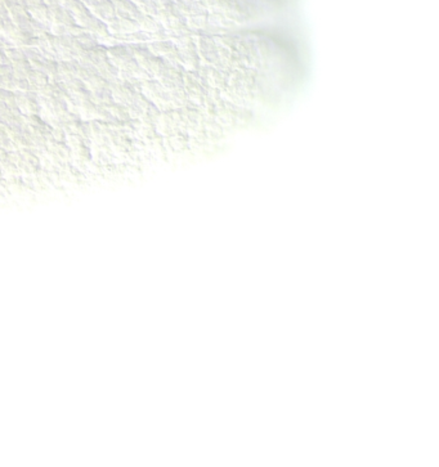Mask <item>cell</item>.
Segmentation results:
<instances>
[{
  "label": "cell",
  "mask_w": 439,
  "mask_h": 467,
  "mask_svg": "<svg viewBox=\"0 0 439 467\" xmlns=\"http://www.w3.org/2000/svg\"><path fill=\"white\" fill-rule=\"evenodd\" d=\"M119 22L121 34H130V32L137 31V30L140 29L138 21L131 17H119Z\"/></svg>",
  "instance_id": "7c38bea8"
},
{
  "label": "cell",
  "mask_w": 439,
  "mask_h": 467,
  "mask_svg": "<svg viewBox=\"0 0 439 467\" xmlns=\"http://www.w3.org/2000/svg\"><path fill=\"white\" fill-rule=\"evenodd\" d=\"M26 8L32 18L41 21V22H49V7L44 0H26Z\"/></svg>",
  "instance_id": "7a4b0ae2"
},
{
  "label": "cell",
  "mask_w": 439,
  "mask_h": 467,
  "mask_svg": "<svg viewBox=\"0 0 439 467\" xmlns=\"http://www.w3.org/2000/svg\"><path fill=\"white\" fill-rule=\"evenodd\" d=\"M13 64V72H15V76L17 79H27L30 76L32 71V66L30 63L29 59H25V61L21 62H16Z\"/></svg>",
  "instance_id": "ba28073f"
},
{
  "label": "cell",
  "mask_w": 439,
  "mask_h": 467,
  "mask_svg": "<svg viewBox=\"0 0 439 467\" xmlns=\"http://www.w3.org/2000/svg\"><path fill=\"white\" fill-rule=\"evenodd\" d=\"M6 53L8 59L11 61V63H16V62H21L27 59L24 49L21 47H11L8 48V49H6Z\"/></svg>",
  "instance_id": "4fadbf2b"
},
{
  "label": "cell",
  "mask_w": 439,
  "mask_h": 467,
  "mask_svg": "<svg viewBox=\"0 0 439 467\" xmlns=\"http://www.w3.org/2000/svg\"><path fill=\"white\" fill-rule=\"evenodd\" d=\"M27 79H29L30 84H31V90L36 91V93H39L41 86H44V85L50 81L49 76H48L47 73L36 70H32Z\"/></svg>",
  "instance_id": "52a82bcc"
},
{
  "label": "cell",
  "mask_w": 439,
  "mask_h": 467,
  "mask_svg": "<svg viewBox=\"0 0 439 467\" xmlns=\"http://www.w3.org/2000/svg\"><path fill=\"white\" fill-rule=\"evenodd\" d=\"M4 63H11V61H9L8 57H7L6 49L0 48V64H4Z\"/></svg>",
  "instance_id": "603a6c76"
},
{
  "label": "cell",
  "mask_w": 439,
  "mask_h": 467,
  "mask_svg": "<svg viewBox=\"0 0 439 467\" xmlns=\"http://www.w3.org/2000/svg\"><path fill=\"white\" fill-rule=\"evenodd\" d=\"M11 47H15L13 44V41L8 38V36L3 35L2 32H0V48H3V49H8Z\"/></svg>",
  "instance_id": "44dd1931"
},
{
  "label": "cell",
  "mask_w": 439,
  "mask_h": 467,
  "mask_svg": "<svg viewBox=\"0 0 439 467\" xmlns=\"http://www.w3.org/2000/svg\"><path fill=\"white\" fill-rule=\"evenodd\" d=\"M2 2H3L4 4H6V7L7 8H12V7H15L16 4H18V0H2Z\"/></svg>",
  "instance_id": "d4e9b609"
},
{
  "label": "cell",
  "mask_w": 439,
  "mask_h": 467,
  "mask_svg": "<svg viewBox=\"0 0 439 467\" xmlns=\"http://www.w3.org/2000/svg\"><path fill=\"white\" fill-rule=\"evenodd\" d=\"M0 75L4 76H13V64L12 63H4L0 64Z\"/></svg>",
  "instance_id": "d6986e66"
},
{
  "label": "cell",
  "mask_w": 439,
  "mask_h": 467,
  "mask_svg": "<svg viewBox=\"0 0 439 467\" xmlns=\"http://www.w3.org/2000/svg\"><path fill=\"white\" fill-rule=\"evenodd\" d=\"M62 6L66 7V8L68 9V11H70L71 13H72L74 17H75V20L78 17H80V16L85 15V13L91 11V9L88 8V7L85 6L84 3H83L82 0H70V2H67V3L62 4Z\"/></svg>",
  "instance_id": "8fae6325"
},
{
  "label": "cell",
  "mask_w": 439,
  "mask_h": 467,
  "mask_svg": "<svg viewBox=\"0 0 439 467\" xmlns=\"http://www.w3.org/2000/svg\"><path fill=\"white\" fill-rule=\"evenodd\" d=\"M96 67H97V70H98L99 75L103 76V77L107 79L108 81H110V80L116 79L117 75L120 73L119 67H117L116 64L111 61L110 58L105 59V61H102V62H99Z\"/></svg>",
  "instance_id": "8992f818"
},
{
  "label": "cell",
  "mask_w": 439,
  "mask_h": 467,
  "mask_svg": "<svg viewBox=\"0 0 439 467\" xmlns=\"http://www.w3.org/2000/svg\"><path fill=\"white\" fill-rule=\"evenodd\" d=\"M131 2H134V3H135V4H137L138 7H139L140 4H143V3H144L145 0H131Z\"/></svg>",
  "instance_id": "484cf974"
},
{
  "label": "cell",
  "mask_w": 439,
  "mask_h": 467,
  "mask_svg": "<svg viewBox=\"0 0 439 467\" xmlns=\"http://www.w3.org/2000/svg\"><path fill=\"white\" fill-rule=\"evenodd\" d=\"M93 101H97L99 105H102V106H111L112 103H114L115 98H114L112 91H111V89L105 88V89H99V90L93 91Z\"/></svg>",
  "instance_id": "30bf717a"
},
{
  "label": "cell",
  "mask_w": 439,
  "mask_h": 467,
  "mask_svg": "<svg viewBox=\"0 0 439 467\" xmlns=\"http://www.w3.org/2000/svg\"><path fill=\"white\" fill-rule=\"evenodd\" d=\"M91 11L96 17L101 18L105 22H108V21L116 17V8L111 0H102L98 6L92 8Z\"/></svg>",
  "instance_id": "3957f363"
},
{
  "label": "cell",
  "mask_w": 439,
  "mask_h": 467,
  "mask_svg": "<svg viewBox=\"0 0 439 467\" xmlns=\"http://www.w3.org/2000/svg\"><path fill=\"white\" fill-rule=\"evenodd\" d=\"M17 89L22 91L31 90V84H30L29 79H17Z\"/></svg>",
  "instance_id": "ffe728a7"
},
{
  "label": "cell",
  "mask_w": 439,
  "mask_h": 467,
  "mask_svg": "<svg viewBox=\"0 0 439 467\" xmlns=\"http://www.w3.org/2000/svg\"><path fill=\"white\" fill-rule=\"evenodd\" d=\"M78 67L79 61L76 58L70 59V61H61L58 62V76L61 81H66L72 77H78Z\"/></svg>",
  "instance_id": "5b68a950"
},
{
  "label": "cell",
  "mask_w": 439,
  "mask_h": 467,
  "mask_svg": "<svg viewBox=\"0 0 439 467\" xmlns=\"http://www.w3.org/2000/svg\"><path fill=\"white\" fill-rule=\"evenodd\" d=\"M24 49L25 54H26V58L29 59L30 62L31 61H38V59L43 58V53L41 50L39 49L38 47H21Z\"/></svg>",
  "instance_id": "ac0fdd59"
},
{
  "label": "cell",
  "mask_w": 439,
  "mask_h": 467,
  "mask_svg": "<svg viewBox=\"0 0 439 467\" xmlns=\"http://www.w3.org/2000/svg\"><path fill=\"white\" fill-rule=\"evenodd\" d=\"M0 89L7 90H16L17 89V77L13 76L0 75Z\"/></svg>",
  "instance_id": "e0dca14e"
},
{
  "label": "cell",
  "mask_w": 439,
  "mask_h": 467,
  "mask_svg": "<svg viewBox=\"0 0 439 467\" xmlns=\"http://www.w3.org/2000/svg\"><path fill=\"white\" fill-rule=\"evenodd\" d=\"M76 39H78V41L80 43V45H82L84 50H89L96 47L97 44H99L97 36L89 31H83L82 34L76 35Z\"/></svg>",
  "instance_id": "9c48e42d"
},
{
  "label": "cell",
  "mask_w": 439,
  "mask_h": 467,
  "mask_svg": "<svg viewBox=\"0 0 439 467\" xmlns=\"http://www.w3.org/2000/svg\"><path fill=\"white\" fill-rule=\"evenodd\" d=\"M49 7V6H48ZM49 21L52 25H72L76 24L72 13L62 4L49 7Z\"/></svg>",
  "instance_id": "6da1fadb"
},
{
  "label": "cell",
  "mask_w": 439,
  "mask_h": 467,
  "mask_svg": "<svg viewBox=\"0 0 439 467\" xmlns=\"http://www.w3.org/2000/svg\"><path fill=\"white\" fill-rule=\"evenodd\" d=\"M107 53L110 59L114 62V63L115 62L124 61V59L133 57L130 49H129L128 43H116V44L108 45Z\"/></svg>",
  "instance_id": "277c9868"
},
{
  "label": "cell",
  "mask_w": 439,
  "mask_h": 467,
  "mask_svg": "<svg viewBox=\"0 0 439 467\" xmlns=\"http://www.w3.org/2000/svg\"><path fill=\"white\" fill-rule=\"evenodd\" d=\"M64 86L67 88V90L72 91L74 94H78L87 89L85 82L83 81L82 79H79V77H72V79L70 80H66V81H64Z\"/></svg>",
  "instance_id": "5bb4252c"
},
{
  "label": "cell",
  "mask_w": 439,
  "mask_h": 467,
  "mask_svg": "<svg viewBox=\"0 0 439 467\" xmlns=\"http://www.w3.org/2000/svg\"><path fill=\"white\" fill-rule=\"evenodd\" d=\"M9 17V11L6 7V4L0 0V18H7Z\"/></svg>",
  "instance_id": "7402d4cb"
},
{
  "label": "cell",
  "mask_w": 439,
  "mask_h": 467,
  "mask_svg": "<svg viewBox=\"0 0 439 467\" xmlns=\"http://www.w3.org/2000/svg\"><path fill=\"white\" fill-rule=\"evenodd\" d=\"M82 2L85 4V6L88 7V8L92 9V8H94L96 6H98V4L101 3L102 0H82Z\"/></svg>",
  "instance_id": "cb8c5ba5"
},
{
  "label": "cell",
  "mask_w": 439,
  "mask_h": 467,
  "mask_svg": "<svg viewBox=\"0 0 439 467\" xmlns=\"http://www.w3.org/2000/svg\"><path fill=\"white\" fill-rule=\"evenodd\" d=\"M0 102L8 106L9 108H20L16 103L15 90H7V89H0Z\"/></svg>",
  "instance_id": "9a60e30c"
},
{
  "label": "cell",
  "mask_w": 439,
  "mask_h": 467,
  "mask_svg": "<svg viewBox=\"0 0 439 467\" xmlns=\"http://www.w3.org/2000/svg\"><path fill=\"white\" fill-rule=\"evenodd\" d=\"M67 2H70V0H62V4H64V3H67Z\"/></svg>",
  "instance_id": "4316f807"
},
{
  "label": "cell",
  "mask_w": 439,
  "mask_h": 467,
  "mask_svg": "<svg viewBox=\"0 0 439 467\" xmlns=\"http://www.w3.org/2000/svg\"><path fill=\"white\" fill-rule=\"evenodd\" d=\"M87 84L89 85V88H91L92 90H99V89L108 88V80L105 79V77L99 75V73L98 75L93 76V77H92V79L89 80Z\"/></svg>",
  "instance_id": "2e32d148"
}]
</instances>
